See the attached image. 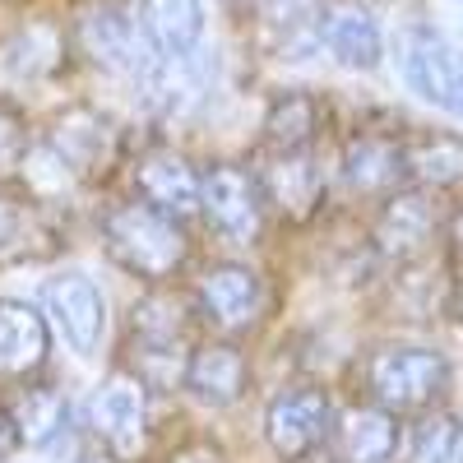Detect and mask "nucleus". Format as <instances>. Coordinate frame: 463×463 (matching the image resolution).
I'll return each mask as SVG.
<instances>
[{
    "label": "nucleus",
    "mask_w": 463,
    "mask_h": 463,
    "mask_svg": "<svg viewBox=\"0 0 463 463\" xmlns=\"http://www.w3.org/2000/svg\"><path fill=\"white\" fill-rule=\"evenodd\" d=\"M10 412H14L19 440L33 449H56L74 431V408L56 384H28L24 394L10 399Z\"/></svg>",
    "instance_id": "obj_22"
},
{
    "label": "nucleus",
    "mask_w": 463,
    "mask_h": 463,
    "mask_svg": "<svg viewBox=\"0 0 463 463\" xmlns=\"http://www.w3.org/2000/svg\"><path fill=\"white\" fill-rule=\"evenodd\" d=\"M260 5H264V19L279 28H297L301 19H320L316 0H260Z\"/></svg>",
    "instance_id": "obj_29"
},
{
    "label": "nucleus",
    "mask_w": 463,
    "mask_h": 463,
    "mask_svg": "<svg viewBox=\"0 0 463 463\" xmlns=\"http://www.w3.org/2000/svg\"><path fill=\"white\" fill-rule=\"evenodd\" d=\"M260 181V195L269 218H279L288 227L311 222L325 204V172L316 163V153H264V163L250 167Z\"/></svg>",
    "instance_id": "obj_10"
},
{
    "label": "nucleus",
    "mask_w": 463,
    "mask_h": 463,
    "mask_svg": "<svg viewBox=\"0 0 463 463\" xmlns=\"http://www.w3.org/2000/svg\"><path fill=\"white\" fill-rule=\"evenodd\" d=\"M458 463H463V458H458Z\"/></svg>",
    "instance_id": "obj_34"
},
{
    "label": "nucleus",
    "mask_w": 463,
    "mask_h": 463,
    "mask_svg": "<svg viewBox=\"0 0 463 463\" xmlns=\"http://www.w3.org/2000/svg\"><path fill=\"white\" fill-rule=\"evenodd\" d=\"M403 172H408V185H421V190L463 181V135L427 130V135L403 139Z\"/></svg>",
    "instance_id": "obj_25"
},
{
    "label": "nucleus",
    "mask_w": 463,
    "mask_h": 463,
    "mask_svg": "<svg viewBox=\"0 0 463 463\" xmlns=\"http://www.w3.org/2000/svg\"><path fill=\"white\" fill-rule=\"evenodd\" d=\"M440 227H445V213H440L431 190L403 185V190L380 200V213L371 222V250L390 264H408L417 255H427V246L436 241Z\"/></svg>",
    "instance_id": "obj_9"
},
{
    "label": "nucleus",
    "mask_w": 463,
    "mask_h": 463,
    "mask_svg": "<svg viewBox=\"0 0 463 463\" xmlns=\"http://www.w3.org/2000/svg\"><path fill=\"white\" fill-rule=\"evenodd\" d=\"M89 431L111 463H139L148 454V384L116 366L89 399Z\"/></svg>",
    "instance_id": "obj_5"
},
{
    "label": "nucleus",
    "mask_w": 463,
    "mask_h": 463,
    "mask_svg": "<svg viewBox=\"0 0 463 463\" xmlns=\"http://www.w3.org/2000/svg\"><path fill=\"white\" fill-rule=\"evenodd\" d=\"M24 148H28V126H24V116L14 102L0 98V172L14 167L24 158Z\"/></svg>",
    "instance_id": "obj_27"
},
{
    "label": "nucleus",
    "mask_w": 463,
    "mask_h": 463,
    "mask_svg": "<svg viewBox=\"0 0 463 463\" xmlns=\"http://www.w3.org/2000/svg\"><path fill=\"white\" fill-rule=\"evenodd\" d=\"M190 301H195V316L209 329H218V338H237V334H250L264 320L269 283H264L260 269H250L241 260H213L195 274Z\"/></svg>",
    "instance_id": "obj_4"
},
{
    "label": "nucleus",
    "mask_w": 463,
    "mask_h": 463,
    "mask_svg": "<svg viewBox=\"0 0 463 463\" xmlns=\"http://www.w3.org/2000/svg\"><path fill=\"white\" fill-rule=\"evenodd\" d=\"M200 218L227 246H260L264 227H269V209H264L255 172L246 163H213V167H204Z\"/></svg>",
    "instance_id": "obj_7"
},
{
    "label": "nucleus",
    "mask_w": 463,
    "mask_h": 463,
    "mask_svg": "<svg viewBox=\"0 0 463 463\" xmlns=\"http://www.w3.org/2000/svg\"><path fill=\"white\" fill-rule=\"evenodd\" d=\"M445 241H449V255H454V264L463 269V204L445 218Z\"/></svg>",
    "instance_id": "obj_31"
},
{
    "label": "nucleus",
    "mask_w": 463,
    "mask_h": 463,
    "mask_svg": "<svg viewBox=\"0 0 463 463\" xmlns=\"http://www.w3.org/2000/svg\"><path fill=\"white\" fill-rule=\"evenodd\" d=\"M288 463H338V458H334V449H329V445H320V449L301 454V458H288Z\"/></svg>",
    "instance_id": "obj_32"
},
{
    "label": "nucleus",
    "mask_w": 463,
    "mask_h": 463,
    "mask_svg": "<svg viewBox=\"0 0 463 463\" xmlns=\"http://www.w3.org/2000/svg\"><path fill=\"white\" fill-rule=\"evenodd\" d=\"M334 412L338 408L320 384H288V390H279L264 408V440L283 463L301 458V454L329 445Z\"/></svg>",
    "instance_id": "obj_8"
},
{
    "label": "nucleus",
    "mask_w": 463,
    "mask_h": 463,
    "mask_svg": "<svg viewBox=\"0 0 463 463\" xmlns=\"http://www.w3.org/2000/svg\"><path fill=\"white\" fill-rule=\"evenodd\" d=\"M195 301L190 292L153 288L144 301H135L130 325H126V353L130 362H121L126 371H135L148 390H181V375L195 347Z\"/></svg>",
    "instance_id": "obj_2"
},
{
    "label": "nucleus",
    "mask_w": 463,
    "mask_h": 463,
    "mask_svg": "<svg viewBox=\"0 0 463 463\" xmlns=\"http://www.w3.org/2000/svg\"><path fill=\"white\" fill-rule=\"evenodd\" d=\"M43 316L70 353L89 357L107 334V297L89 274H56L43 288Z\"/></svg>",
    "instance_id": "obj_12"
},
{
    "label": "nucleus",
    "mask_w": 463,
    "mask_h": 463,
    "mask_svg": "<svg viewBox=\"0 0 463 463\" xmlns=\"http://www.w3.org/2000/svg\"><path fill=\"white\" fill-rule=\"evenodd\" d=\"M19 449H24V440H19V427H14L10 399H0V463H14Z\"/></svg>",
    "instance_id": "obj_30"
},
{
    "label": "nucleus",
    "mask_w": 463,
    "mask_h": 463,
    "mask_svg": "<svg viewBox=\"0 0 463 463\" xmlns=\"http://www.w3.org/2000/svg\"><path fill=\"white\" fill-rule=\"evenodd\" d=\"M98 232H102L107 260L116 269H126L130 279L148 283V288H167L172 279H181V269L190 264V232H185V222L158 213L139 195L111 200L102 209V218H98Z\"/></svg>",
    "instance_id": "obj_1"
},
{
    "label": "nucleus",
    "mask_w": 463,
    "mask_h": 463,
    "mask_svg": "<svg viewBox=\"0 0 463 463\" xmlns=\"http://www.w3.org/2000/svg\"><path fill=\"white\" fill-rule=\"evenodd\" d=\"M449 362L436 347H417V343H394V347H375L362 366V390L366 403L394 412V417H421L440 408L449 390Z\"/></svg>",
    "instance_id": "obj_3"
},
{
    "label": "nucleus",
    "mask_w": 463,
    "mask_h": 463,
    "mask_svg": "<svg viewBox=\"0 0 463 463\" xmlns=\"http://www.w3.org/2000/svg\"><path fill=\"white\" fill-rule=\"evenodd\" d=\"M408 463H458L463 458V427L458 417L445 408H431L412 421V431L403 436Z\"/></svg>",
    "instance_id": "obj_26"
},
{
    "label": "nucleus",
    "mask_w": 463,
    "mask_h": 463,
    "mask_svg": "<svg viewBox=\"0 0 463 463\" xmlns=\"http://www.w3.org/2000/svg\"><path fill=\"white\" fill-rule=\"evenodd\" d=\"M135 195L153 204L158 213L176 222H195L200 218V195H204V167L195 158H185L181 148H144L135 163Z\"/></svg>",
    "instance_id": "obj_11"
},
{
    "label": "nucleus",
    "mask_w": 463,
    "mask_h": 463,
    "mask_svg": "<svg viewBox=\"0 0 463 463\" xmlns=\"http://www.w3.org/2000/svg\"><path fill=\"white\" fill-rule=\"evenodd\" d=\"M52 250H61V232L52 227L47 200L14 181H0V264L47 260Z\"/></svg>",
    "instance_id": "obj_14"
},
{
    "label": "nucleus",
    "mask_w": 463,
    "mask_h": 463,
    "mask_svg": "<svg viewBox=\"0 0 463 463\" xmlns=\"http://www.w3.org/2000/svg\"><path fill=\"white\" fill-rule=\"evenodd\" d=\"M343 185L353 190V195H366V200H384V195H394V190H403L408 185L403 139L357 135L343 148Z\"/></svg>",
    "instance_id": "obj_19"
},
{
    "label": "nucleus",
    "mask_w": 463,
    "mask_h": 463,
    "mask_svg": "<svg viewBox=\"0 0 463 463\" xmlns=\"http://www.w3.org/2000/svg\"><path fill=\"white\" fill-rule=\"evenodd\" d=\"M158 463H232V454H227L213 436H185V440H176Z\"/></svg>",
    "instance_id": "obj_28"
},
{
    "label": "nucleus",
    "mask_w": 463,
    "mask_h": 463,
    "mask_svg": "<svg viewBox=\"0 0 463 463\" xmlns=\"http://www.w3.org/2000/svg\"><path fill=\"white\" fill-rule=\"evenodd\" d=\"M80 47H84L102 70H121V74H139V70H144L135 24H130L121 10H111V5L89 10V19L80 24Z\"/></svg>",
    "instance_id": "obj_23"
},
{
    "label": "nucleus",
    "mask_w": 463,
    "mask_h": 463,
    "mask_svg": "<svg viewBox=\"0 0 463 463\" xmlns=\"http://www.w3.org/2000/svg\"><path fill=\"white\" fill-rule=\"evenodd\" d=\"M320 135V102L301 89H288L264 111V153H306Z\"/></svg>",
    "instance_id": "obj_24"
},
{
    "label": "nucleus",
    "mask_w": 463,
    "mask_h": 463,
    "mask_svg": "<svg viewBox=\"0 0 463 463\" xmlns=\"http://www.w3.org/2000/svg\"><path fill=\"white\" fill-rule=\"evenodd\" d=\"M403 80L412 93L427 102L445 107L449 116L463 121V56L436 33H412L403 43Z\"/></svg>",
    "instance_id": "obj_16"
},
{
    "label": "nucleus",
    "mask_w": 463,
    "mask_h": 463,
    "mask_svg": "<svg viewBox=\"0 0 463 463\" xmlns=\"http://www.w3.org/2000/svg\"><path fill=\"white\" fill-rule=\"evenodd\" d=\"M43 153L61 167L65 181L74 185H93L116 167L121 153V135H116L111 116H102L98 107H65L56 121L47 126V144Z\"/></svg>",
    "instance_id": "obj_6"
},
{
    "label": "nucleus",
    "mask_w": 463,
    "mask_h": 463,
    "mask_svg": "<svg viewBox=\"0 0 463 463\" xmlns=\"http://www.w3.org/2000/svg\"><path fill=\"white\" fill-rule=\"evenodd\" d=\"M449 316L463 325V279H458V283H454V292H449Z\"/></svg>",
    "instance_id": "obj_33"
},
{
    "label": "nucleus",
    "mask_w": 463,
    "mask_h": 463,
    "mask_svg": "<svg viewBox=\"0 0 463 463\" xmlns=\"http://www.w3.org/2000/svg\"><path fill=\"white\" fill-rule=\"evenodd\" d=\"M181 390L204 408H237L250 390V357L237 338H204L190 347Z\"/></svg>",
    "instance_id": "obj_13"
},
{
    "label": "nucleus",
    "mask_w": 463,
    "mask_h": 463,
    "mask_svg": "<svg viewBox=\"0 0 463 463\" xmlns=\"http://www.w3.org/2000/svg\"><path fill=\"white\" fill-rule=\"evenodd\" d=\"M52 362V325L33 301L0 297V380H33Z\"/></svg>",
    "instance_id": "obj_17"
},
{
    "label": "nucleus",
    "mask_w": 463,
    "mask_h": 463,
    "mask_svg": "<svg viewBox=\"0 0 463 463\" xmlns=\"http://www.w3.org/2000/svg\"><path fill=\"white\" fill-rule=\"evenodd\" d=\"M61 65H65V37L56 24H43V19L24 24L0 43V74L5 80H19V84L52 80Z\"/></svg>",
    "instance_id": "obj_21"
},
{
    "label": "nucleus",
    "mask_w": 463,
    "mask_h": 463,
    "mask_svg": "<svg viewBox=\"0 0 463 463\" xmlns=\"http://www.w3.org/2000/svg\"><path fill=\"white\" fill-rule=\"evenodd\" d=\"M135 33L144 37V47L158 52L163 61L195 56L200 43H204V5L200 0H139Z\"/></svg>",
    "instance_id": "obj_18"
},
{
    "label": "nucleus",
    "mask_w": 463,
    "mask_h": 463,
    "mask_svg": "<svg viewBox=\"0 0 463 463\" xmlns=\"http://www.w3.org/2000/svg\"><path fill=\"white\" fill-rule=\"evenodd\" d=\"M329 449L338 463H399L403 427L394 412H384L375 403H353V408L334 412Z\"/></svg>",
    "instance_id": "obj_15"
},
{
    "label": "nucleus",
    "mask_w": 463,
    "mask_h": 463,
    "mask_svg": "<svg viewBox=\"0 0 463 463\" xmlns=\"http://www.w3.org/2000/svg\"><path fill=\"white\" fill-rule=\"evenodd\" d=\"M316 33H320V43L329 47V56H334L338 65H347V70H375V65H380L384 43H380L375 19H371L362 5H347V0H343V5L320 10Z\"/></svg>",
    "instance_id": "obj_20"
}]
</instances>
